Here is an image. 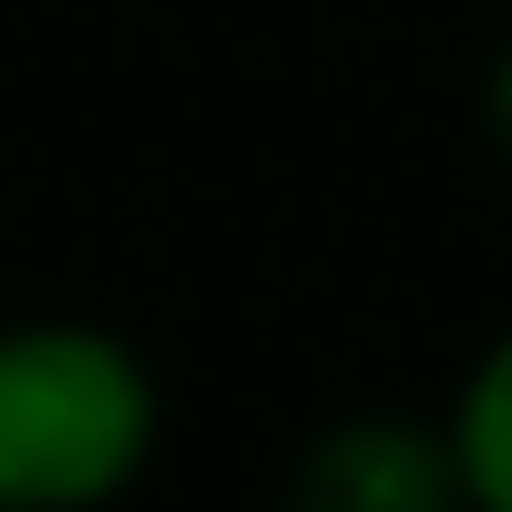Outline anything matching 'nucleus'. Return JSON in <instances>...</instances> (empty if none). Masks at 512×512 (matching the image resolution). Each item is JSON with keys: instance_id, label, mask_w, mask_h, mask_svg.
I'll list each match as a JSON object with an SVG mask.
<instances>
[{"instance_id": "2", "label": "nucleus", "mask_w": 512, "mask_h": 512, "mask_svg": "<svg viewBox=\"0 0 512 512\" xmlns=\"http://www.w3.org/2000/svg\"><path fill=\"white\" fill-rule=\"evenodd\" d=\"M285 512H475L456 437L427 418H342L294 456Z\"/></svg>"}, {"instance_id": "4", "label": "nucleus", "mask_w": 512, "mask_h": 512, "mask_svg": "<svg viewBox=\"0 0 512 512\" xmlns=\"http://www.w3.org/2000/svg\"><path fill=\"white\" fill-rule=\"evenodd\" d=\"M484 124H494V143H503V162H512V38H503L494 76H484Z\"/></svg>"}, {"instance_id": "3", "label": "nucleus", "mask_w": 512, "mask_h": 512, "mask_svg": "<svg viewBox=\"0 0 512 512\" xmlns=\"http://www.w3.org/2000/svg\"><path fill=\"white\" fill-rule=\"evenodd\" d=\"M446 437H456V465H465V503L475 512H512V332L475 361Z\"/></svg>"}, {"instance_id": "1", "label": "nucleus", "mask_w": 512, "mask_h": 512, "mask_svg": "<svg viewBox=\"0 0 512 512\" xmlns=\"http://www.w3.org/2000/svg\"><path fill=\"white\" fill-rule=\"evenodd\" d=\"M162 389L95 323L0 332V512H95L152 465Z\"/></svg>"}]
</instances>
